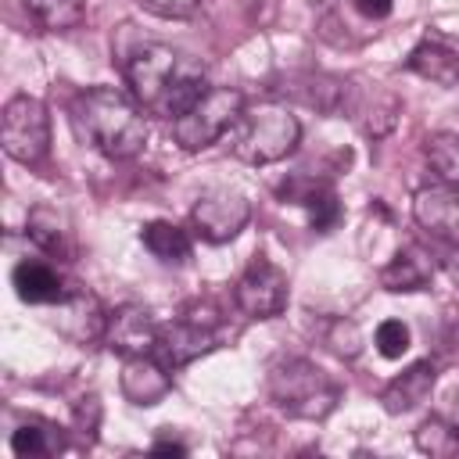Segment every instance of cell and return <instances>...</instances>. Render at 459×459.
<instances>
[{
	"mask_svg": "<svg viewBox=\"0 0 459 459\" xmlns=\"http://www.w3.org/2000/svg\"><path fill=\"white\" fill-rule=\"evenodd\" d=\"M57 308H61V330H65L72 341L104 337L108 316L100 312V305H97V298H93L90 290H68Z\"/></svg>",
	"mask_w": 459,
	"mask_h": 459,
	"instance_id": "obj_18",
	"label": "cell"
},
{
	"mask_svg": "<svg viewBox=\"0 0 459 459\" xmlns=\"http://www.w3.org/2000/svg\"><path fill=\"white\" fill-rule=\"evenodd\" d=\"M301 140V122L280 104L244 108L237 126L230 129V147L247 165H273L283 161Z\"/></svg>",
	"mask_w": 459,
	"mask_h": 459,
	"instance_id": "obj_4",
	"label": "cell"
},
{
	"mask_svg": "<svg viewBox=\"0 0 459 459\" xmlns=\"http://www.w3.org/2000/svg\"><path fill=\"white\" fill-rule=\"evenodd\" d=\"M434 380H437L434 362H427V359H423V362H412V366L402 369L394 380H387V387L380 391V402H384V409H387L391 416H398V412H412L416 405L427 402Z\"/></svg>",
	"mask_w": 459,
	"mask_h": 459,
	"instance_id": "obj_15",
	"label": "cell"
},
{
	"mask_svg": "<svg viewBox=\"0 0 459 459\" xmlns=\"http://www.w3.org/2000/svg\"><path fill=\"white\" fill-rule=\"evenodd\" d=\"M416 448L423 455H437V459L459 455V427H448L445 420H427L416 430Z\"/></svg>",
	"mask_w": 459,
	"mask_h": 459,
	"instance_id": "obj_24",
	"label": "cell"
},
{
	"mask_svg": "<svg viewBox=\"0 0 459 459\" xmlns=\"http://www.w3.org/2000/svg\"><path fill=\"white\" fill-rule=\"evenodd\" d=\"M151 452H154V455H186V448H183L179 441H158Z\"/></svg>",
	"mask_w": 459,
	"mask_h": 459,
	"instance_id": "obj_29",
	"label": "cell"
},
{
	"mask_svg": "<svg viewBox=\"0 0 459 459\" xmlns=\"http://www.w3.org/2000/svg\"><path fill=\"white\" fill-rule=\"evenodd\" d=\"M405 68L416 72L420 79H430L437 86H455L459 82V43L441 36V32H427L405 57Z\"/></svg>",
	"mask_w": 459,
	"mask_h": 459,
	"instance_id": "obj_12",
	"label": "cell"
},
{
	"mask_svg": "<svg viewBox=\"0 0 459 459\" xmlns=\"http://www.w3.org/2000/svg\"><path fill=\"white\" fill-rule=\"evenodd\" d=\"M430 276H434V262H430V255H427L423 247H416V244L402 247V251L380 269V283H384V290H391V294L420 290V287L430 283Z\"/></svg>",
	"mask_w": 459,
	"mask_h": 459,
	"instance_id": "obj_17",
	"label": "cell"
},
{
	"mask_svg": "<svg viewBox=\"0 0 459 459\" xmlns=\"http://www.w3.org/2000/svg\"><path fill=\"white\" fill-rule=\"evenodd\" d=\"M423 154L445 186H459V133H434Z\"/></svg>",
	"mask_w": 459,
	"mask_h": 459,
	"instance_id": "obj_21",
	"label": "cell"
},
{
	"mask_svg": "<svg viewBox=\"0 0 459 459\" xmlns=\"http://www.w3.org/2000/svg\"><path fill=\"white\" fill-rule=\"evenodd\" d=\"M75 420H79V427H86L82 434H97V423H100V402L90 394V398H82L79 402V409H75Z\"/></svg>",
	"mask_w": 459,
	"mask_h": 459,
	"instance_id": "obj_27",
	"label": "cell"
},
{
	"mask_svg": "<svg viewBox=\"0 0 459 459\" xmlns=\"http://www.w3.org/2000/svg\"><path fill=\"white\" fill-rule=\"evenodd\" d=\"M0 143L4 154L22 161V165H36L47 158L50 151V115L47 104L39 97L18 93L7 100L4 118H0Z\"/></svg>",
	"mask_w": 459,
	"mask_h": 459,
	"instance_id": "obj_7",
	"label": "cell"
},
{
	"mask_svg": "<svg viewBox=\"0 0 459 459\" xmlns=\"http://www.w3.org/2000/svg\"><path fill=\"white\" fill-rule=\"evenodd\" d=\"M215 344H219V308L212 301H194L169 326H161L154 355L169 369H179V366L194 362L197 355L212 351Z\"/></svg>",
	"mask_w": 459,
	"mask_h": 459,
	"instance_id": "obj_6",
	"label": "cell"
},
{
	"mask_svg": "<svg viewBox=\"0 0 459 459\" xmlns=\"http://www.w3.org/2000/svg\"><path fill=\"white\" fill-rule=\"evenodd\" d=\"M251 219V201L230 186H215L208 194L197 197L194 212H190V222H194V233L208 244H226L233 240Z\"/></svg>",
	"mask_w": 459,
	"mask_h": 459,
	"instance_id": "obj_9",
	"label": "cell"
},
{
	"mask_svg": "<svg viewBox=\"0 0 459 459\" xmlns=\"http://www.w3.org/2000/svg\"><path fill=\"white\" fill-rule=\"evenodd\" d=\"M140 240H143V247H147L158 262H165V265H183V262L190 258V251H194L190 233H186L183 226H176V222H165V219L147 222V226L140 230Z\"/></svg>",
	"mask_w": 459,
	"mask_h": 459,
	"instance_id": "obj_19",
	"label": "cell"
},
{
	"mask_svg": "<svg viewBox=\"0 0 459 459\" xmlns=\"http://www.w3.org/2000/svg\"><path fill=\"white\" fill-rule=\"evenodd\" d=\"M25 7H29V14H32L43 29H50V32L72 29V25H79L82 14H86V0H25Z\"/></svg>",
	"mask_w": 459,
	"mask_h": 459,
	"instance_id": "obj_23",
	"label": "cell"
},
{
	"mask_svg": "<svg viewBox=\"0 0 459 459\" xmlns=\"http://www.w3.org/2000/svg\"><path fill=\"white\" fill-rule=\"evenodd\" d=\"M290 298V283L287 273L280 265H273L265 255L251 258V265L240 273L237 287H233V301L247 319H273L287 308Z\"/></svg>",
	"mask_w": 459,
	"mask_h": 459,
	"instance_id": "obj_8",
	"label": "cell"
},
{
	"mask_svg": "<svg viewBox=\"0 0 459 459\" xmlns=\"http://www.w3.org/2000/svg\"><path fill=\"white\" fill-rule=\"evenodd\" d=\"M158 319L151 316V308L143 305H118L115 312H108V326H104V344L111 351H118L122 359L133 355H154L158 348Z\"/></svg>",
	"mask_w": 459,
	"mask_h": 459,
	"instance_id": "obj_10",
	"label": "cell"
},
{
	"mask_svg": "<svg viewBox=\"0 0 459 459\" xmlns=\"http://www.w3.org/2000/svg\"><path fill=\"white\" fill-rule=\"evenodd\" d=\"M373 344L384 359H402L409 351V326L402 319H384L373 333Z\"/></svg>",
	"mask_w": 459,
	"mask_h": 459,
	"instance_id": "obj_25",
	"label": "cell"
},
{
	"mask_svg": "<svg viewBox=\"0 0 459 459\" xmlns=\"http://www.w3.org/2000/svg\"><path fill=\"white\" fill-rule=\"evenodd\" d=\"M244 115V93L230 90V86H208L176 122H172V136L183 151H204L215 140H222L237 118Z\"/></svg>",
	"mask_w": 459,
	"mask_h": 459,
	"instance_id": "obj_5",
	"label": "cell"
},
{
	"mask_svg": "<svg viewBox=\"0 0 459 459\" xmlns=\"http://www.w3.org/2000/svg\"><path fill=\"white\" fill-rule=\"evenodd\" d=\"M355 7H359V14H366V18H387L391 14V7H394V0H355Z\"/></svg>",
	"mask_w": 459,
	"mask_h": 459,
	"instance_id": "obj_28",
	"label": "cell"
},
{
	"mask_svg": "<svg viewBox=\"0 0 459 459\" xmlns=\"http://www.w3.org/2000/svg\"><path fill=\"white\" fill-rule=\"evenodd\" d=\"M269 402L298 420H323L341 402V384L308 359H280L265 377Z\"/></svg>",
	"mask_w": 459,
	"mask_h": 459,
	"instance_id": "obj_3",
	"label": "cell"
},
{
	"mask_svg": "<svg viewBox=\"0 0 459 459\" xmlns=\"http://www.w3.org/2000/svg\"><path fill=\"white\" fill-rule=\"evenodd\" d=\"M61 448H65V437L50 423H22L11 434V452L18 459H43V455H54Z\"/></svg>",
	"mask_w": 459,
	"mask_h": 459,
	"instance_id": "obj_20",
	"label": "cell"
},
{
	"mask_svg": "<svg viewBox=\"0 0 459 459\" xmlns=\"http://www.w3.org/2000/svg\"><path fill=\"white\" fill-rule=\"evenodd\" d=\"M72 126L82 143L115 161L140 154L147 143V122L140 115V104L115 86H90L75 93Z\"/></svg>",
	"mask_w": 459,
	"mask_h": 459,
	"instance_id": "obj_2",
	"label": "cell"
},
{
	"mask_svg": "<svg viewBox=\"0 0 459 459\" xmlns=\"http://www.w3.org/2000/svg\"><path fill=\"white\" fill-rule=\"evenodd\" d=\"M11 280H14L18 298L29 301V305H61L65 294H68L65 283H61V276L47 262H36V258L18 262L14 273H11Z\"/></svg>",
	"mask_w": 459,
	"mask_h": 459,
	"instance_id": "obj_16",
	"label": "cell"
},
{
	"mask_svg": "<svg viewBox=\"0 0 459 459\" xmlns=\"http://www.w3.org/2000/svg\"><path fill=\"white\" fill-rule=\"evenodd\" d=\"M280 197L290 201V204L308 208V222H312V230H319V233H330V230L341 222V201H337L333 186H326V183H319V179L290 176L287 183H280Z\"/></svg>",
	"mask_w": 459,
	"mask_h": 459,
	"instance_id": "obj_13",
	"label": "cell"
},
{
	"mask_svg": "<svg viewBox=\"0 0 459 459\" xmlns=\"http://www.w3.org/2000/svg\"><path fill=\"white\" fill-rule=\"evenodd\" d=\"M126 79L136 104L169 122H176L208 90L204 65L161 43H147L133 50V57L126 61Z\"/></svg>",
	"mask_w": 459,
	"mask_h": 459,
	"instance_id": "obj_1",
	"label": "cell"
},
{
	"mask_svg": "<svg viewBox=\"0 0 459 459\" xmlns=\"http://www.w3.org/2000/svg\"><path fill=\"white\" fill-rule=\"evenodd\" d=\"M140 4L158 18H190L201 0H140Z\"/></svg>",
	"mask_w": 459,
	"mask_h": 459,
	"instance_id": "obj_26",
	"label": "cell"
},
{
	"mask_svg": "<svg viewBox=\"0 0 459 459\" xmlns=\"http://www.w3.org/2000/svg\"><path fill=\"white\" fill-rule=\"evenodd\" d=\"M412 215L430 237L459 247V186H423L412 201Z\"/></svg>",
	"mask_w": 459,
	"mask_h": 459,
	"instance_id": "obj_11",
	"label": "cell"
},
{
	"mask_svg": "<svg viewBox=\"0 0 459 459\" xmlns=\"http://www.w3.org/2000/svg\"><path fill=\"white\" fill-rule=\"evenodd\" d=\"M29 237L47 251V255H68L72 247H68V226H65V219L57 215V212H50V208H36L32 215H29Z\"/></svg>",
	"mask_w": 459,
	"mask_h": 459,
	"instance_id": "obj_22",
	"label": "cell"
},
{
	"mask_svg": "<svg viewBox=\"0 0 459 459\" xmlns=\"http://www.w3.org/2000/svg\"><path fill=\"white\" fill-rule=\"evenodd\" d=\"M118 384H122V394L133 405H158L172 391L169 366L158 355H133V359H126Z\"/></svg>",
	"mask_w": 459,
	"mask_h": 459,
	"instance_id": "obj_14",
	"label": "cell"
}]
</instances>
